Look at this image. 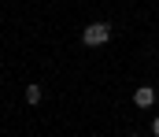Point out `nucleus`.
Here are the masks:
<instances>
[{"instance_id":"4","label":"nucleus","mask_w":159,"mask_h":137,"mask_svg":"<svg viewBox=\"0 0 159 137\" xmlns=\"http://www.w3.org/2000/svg\"><path fill=\"white\" fill-rule=\"evenodd\" d=\"M152 134L159 137V115H156V119H152Z\"/></svg>"},{"instance_id":"2","label":"nucleus","mask_w":159,"mask_h":137,"mask_svg":"<svg viewBox=\"0 0 159 137\" xmlns=\"http://www.w3.org/2000/svg\"><path fill=\"white\" fill-rule=\"evenodd\" d=\"M133 104H137V107H152V104H156V89H152V85L133 89Z\"/></svg>"},{"instance_id":"5","label":"nucleus","mask_w":159,"mask_h":137,"mask_svg":"<svg viewBox=\"0 0 159 137\" xmlns=\"http://www.w3.org/2000/svg\"><path fill=\"white\" fill-rule=\"evenodd\" d=\"M129 137H141V134H129Z\"/></svg>"},{"instance_id":"3","label":"nucleus","mask_w":159,"mask_h":137,"mask_svg":"<svg viewBox=\"0 0 159 137\" xmlns=\"http://www.w3.org/2000/svg\"><path fill=\"white\" fill-rule=\"evenodd\" d=\"M22 96H26V104L34 107V104H41V96H44V93H41V85H26V93H22Z\"/></svg>"},{"instance_id":"1","label":"nucleus","mask_w":159,"mask_h":137,"mask_svg":"<svg viewBox=\"0 0 159 137\" xmlns=\"http://www.w3.org/2000/svg\"><path fill=\"white\" fill-rule=\"evenodd\" d=\"M111 41V22H89L85 30H81V45L85 48H100Z\"/></svg>"}]
</instances>
